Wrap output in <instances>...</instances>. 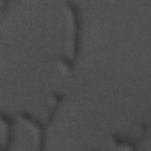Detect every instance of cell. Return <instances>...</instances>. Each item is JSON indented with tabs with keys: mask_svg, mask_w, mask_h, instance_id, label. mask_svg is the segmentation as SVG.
Masks as SVG:
<instances>
[{
	"mask_svg": "<svg viewBox=\"0 0 151 151\" xmlns=\"http://www.w3.org/2000/svg\"><path fill=\"white\" fill-rule=\"evenodd\" d=\"M20 114L22 118L27 119L32 123H34L35 126H37L40 130V150H42L44 149L45 147V130L47 127L46 124H42L40 122L38 119L34 118L32 116H31L29 113H26L25 111H21Z\"/></svg>",
	"mask_w": 151,
	"mask_h": 151,
	"instance_id": "1",
	"label": "cell"
}]
</instances>
